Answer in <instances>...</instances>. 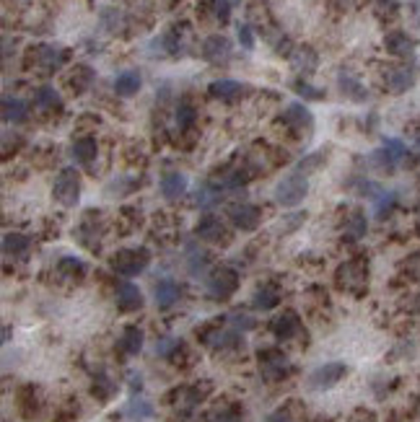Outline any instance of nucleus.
<instances>
[{
	"mask_svg": "<svg viewBox=\"0 0 420 422\" xmlns=\"http://www.w3.org/2000/svg\"><path fill=\"white\" fill-rule=\"evenodd\" d=\"M239 288V275L231 267H215L205 278V293L213 301H228Z\"/></svg>",
	"mask_w": 420,
	"mask_h": 422,
	"instance_id": "1",
	"label": "nucleus"
},
{
	"mask_svg": "<svg viewBox=\"0 0 420 422\" xmlns=\"http://www.w3.org/2000/svg\"><path fill=\"white\" fill-rule=\"evenodd\" d=\"M366 280H369V267H366L364 259H350L345 265L337 267L335 283L340 290H348V293L361 295L366 288Z\"/></svg>",
	"mask_w": 420,
	"mask_h": 422,
	"instance_id": "2",
	"label": "nucleus"
},
{
	"mask_svg": "<svg viewBox=\"0 0 420 422\" xmlns=\"http://www.w3.org/2000/svg\"><path fill=\"white\" fill-rule=\"evenodd\" d=\"M309 192V181L307 176H301V174H288L283 179L275 184V202L283 205V208H296Z\"/></svg>",
	"mask_w": 420,
	"mask_h": 422,
	"instance_id": "3",
	"label": "nucleus"
},
{
	"mask_svg": "<svg viewBox=\"0 0 420 422\" xmlns=\"http://www.w3.org/2000/svg\"><path fill=\"white\" fill-rule=\"evenodd\" d=\"M52 197H55L63 208H76L81 197V176L76 169H63L57 174L55 186H52Z\"/></svg>",
	"mask_w": 420,
	"mask_h": 422,
	"instance_id": "4",
	"label": "nucleus"
},
{
	"mask_svg": "<svg viewBox=\"0 0 420 422\" xmlns=\"http://www.w3.org/2000/svg\"><path fill=\"white\" fill-rule=\"evenodd\" d=\"M150 262V254L148 249H120L117 254L112 257V267L114 272H120L122 278H135L140 272H145Z\"/></svg>",
	"mask_w": 420,
	"mask_h": 422,
	"instance_id": "5",
	"label": "nucleus"
},
{
	"mask_svg": "<svg viewBox=\"0 0 420 422\" xmlns=\"http://www.w3.org/2000/svg\"><path fill=\"white\" fill-rule=\"evenodd\" d=\"M226 218L231 221V226L239 231H255L262 221V210L252 205V202H231L226 208Z\"/></svg>",
	"mask_w": 420,
	"mask_h": 422,
	"instance_id": "6",
	"label": "nucleus"
},
{
	"mask_svg": "<svg viewBox=\"0 0 420 422\" xmlns=\"http://www.w3.org/2000/svg\"><path fill=\"white\" fill-rule=\"evenodd\" d=\"M345 373H348V365H345V363H324V365H319V368H317V371H312V376H309V389H314V391L332 389L337 381L345 379Z\"/></svg>",
	"mask_w": 420,
	"mask_h": 422,
	"instance_id": "7",
	"label": "nucleus"
},
{
	"mask_svg": "<svg viewBox=\"0 0 420 422\" xmlns=\"http://www.w3.org/2000/svg\"><path fill=\"white\" fill-rule=\"evenodd\" d=\"M260 371L267 381H280L291 373V363L280 350H265L260 352Z\"/></svg>",
	"mask_w": 420,
	"mask_h": 422,
	"instance_id": "8",
	"label": "nucleus"
},
{
	"mask_svg": "<svg viewBox=\"0 0 420 422\" xmlns=\"http://www.w3.org/2000/svg\"><path fill=\"white\" fill-rule=\"evenodd\" d=\"M283 122L293 130V132H299V135H304V132H312V130H314L312 112H309L304 104H299V101L288 104V109L283 112Z\"/></svg>",
	"mask_w": 420,
	"mask_h": 422,
	"instance_id": "9",
	"label": "nucleus"
},
{
	"mask_svg": "<svg viewBox=\"0 0 420 422\" xmlns=\"http://www.w3.org/2000/svg\"><path fill=\"white\" fill-rule=\"evenodd\" d=\"M205 389H200V384L195 386H179L177 391H171V407L177 409V412H193L198 407L200 401L205 399Z\"/></svg>",
	"mask_w": 420,
	"mask_h": 422,
	"instance_id": "10",
	"label": "nucleus"
},
{
	"mask_svg": "<svg viewBox=\"0 0 420 422\" xmlns=\"http://www.w3.org/2000/svg\"><path fill=\"white\" fill-rule=\"evenodd\" d=\"M195 236L208 243H226L228 233H226V226H223L215 215H205V218L195 226Z\"/></svg>",
	"mask_w": 420,
	"mask_h": 422,
	"instance_id": "11",
	"label": "nucleus"
},
{
	"mask_svg": "<svg viewBox=\"0 0 420 422\" xmlns=\"http://www.w3.org/2000/svg\"><path fill=\"white\" fill-rule=\"evenodd\" d=\"M203 58L208 60V63H226L228 58H231V42H228L223 34H213L208 36L205 42H203Z\"/></svg>",
	"mask_w": 420,
	"mask_h": 422,
	"instance_id": "12",
	"label": "nucleus"
},
{
	"mask_svg": "<svg viewBox=\"0 0 420 422\" xmlns=\"http://www.w3.org/2000/svg\"><path fill=\"white\" fill-rule=\"evenodd\" d=\"M270 329L278 339H291L301 332V319L293 311H283L270 322Z\"/></svg>",
	"mask_w": 420,
	"mask_h": 422,
	"instance_id": "13",
	"label": "nucleus"
},
{
	"mask_svg": "<svg viewBox=\"0 0 420 422\" xmlns=\"http://www.w3.org/2000/svg\"><path fill=\"white\" fill-rule=\"evenodd\" d=\"M244 91H247V86H244V83H239V80H231V78L213 80V83L208 86V93H210L213 99H223V101L239 99Z\"/></svg>",
	"mask_w": 420,
	"mask_h": 422,
	"instance_id": "14",
	"label": "nucleus"
},
{
	"mask_svg": "<svg viewBox=\"0 0 420 422\" xmlns=\"http://www.w3.org/2000/svg\"><path fill=\"white\" fill-rule=\"evenodd\" d=\"M117 306H120L125 314L138 311V308L143 306V293L138 290V285H133V283H120V285H117Z\"/></svg>",
	"mask_w": 420,
	"mask_h": 422,
	"instance_id": "15",
	"label": "nucleus"
},
{
	"mask_svg": "<svg viewBox=\"0 0 420 422\" xmlns=\"http://www.w3.org/2000/svg\"><path fill=\"white\" fill-rule=\"evenodd\" d=\"M29 249H31V241L24 233H6L3 236V254L8 259H26Z\"/></svg>",
	"mask_w": 420,
	"mask_h": 422,
	"instance_id": "16",
	"label": "nucleus"
},
{
	"mask_svg": "<svg viewBox=\"0 0 420 422\" xmlns=\"http://www.w3.org/2000/svg\"><path fill=\"white\" fill-rule=\"evenodd\" d=\"M96 153H99V145H96L93 137H78V140L71 145L73 161L81 164V166H91V161L96 158Z\"/></svg>",
	"mask_w": 420,
	"mask_h": 422,
	"instance_id": "17",
	"label": "nucleus"
},
{
	"mask_svg": "<svg viewBox=\"0 0 420 422\" xmlns=\"http://www.w3.org/2000/svg\"><path fill=\"white\" fill-rule=\"evenodd\" d=\"M413 83H415L413 68H405V65H402V68H389V73H386V86L394 93H405Z\"/></svg>",
	"mask_w": 420,
	"mask_h": 422,
	"instance_id": "18",
	"label": "nucleus"
},
{
	"mask_svg": "<svg viewBox=\"0 0 420 422\" xmlns=\"http://www.w3.org/2000/svg\"><path fill=\"white\" fill-rule=\"evenodd\" d=\"M179 298H182V290H179V285L171 283V280H161V283L153 288V301H156L158 308H171Z\"/></svg>",
	"mask_w": 420,
	"mask_h": 422,
	"instance_id": "19",
	"label": "nucleus"
},
{
	"mask_svg": "<svg viewBox=\"0 0 420 422\" xmlns=\"http://www.w3.org/2000/svg\"><path fill=\"white\" fill-rule=\"evenodd\" d=\"M384 44L394 58H413V52H415V42L407 34H402V31H392V34H386Z\"/></svg>",
	"mask_w": 420,
	"mask_h": 422,
	"instance_id": "20",
	"label": "nucleus"
},
{
	"mask_svg": "<svg viewBox=\"0 0 420 422\" xmlns=\"http://www.w3.org/2000/svg\"><path fill=\"white\" fill-rule=\"evenodd\" d=\"M203 342H205L208 347H213V350H226V347H236V344H239V334H236V329H221V327H215L213 332H208V334L203 337Z\"/></svg>",
	"mask_w": 420,
	"mask_h": 422,
	"instance_id": "21",
	"label": "nucleus"
},
{
	"mask_svg": "<svg viewBox=\"0 0 420 422\" xmlns=\"http://www.w3.org/2000/svg\"><path fill=\"white\" fill-rule=\"evenodd\" d=\"M65 58H68V55H65V50H60V47H50V44H42V47L36 50V63L42 65L47 73L57 70V68H63Z\"/></svg>",
	"mask_w": 420,
	"mask_h": 422,
	"instance_id": "22",
	"label": "nucleus"
},
{
	"mask_svg": "<svg viewBox=\"0 0 420 422\" xmlns=\"http://www.w3.org/2000/svg\"><path fill=\"white\" fill-rule=\"evenodd\" d=\"M278 301H280V293L272 283H262V285L255 290V295H252V303H255V308H260V311H270V308L278 306Z\"/></svg>",
	"mask_w": 420,
	"mask_h": 422,
	"instance_id": "23",
	"label": "nucleus"
},
{
	"mask_svg": "<svg viewBox=\"0 0 420 422\" xmlns=\"http://www.w3.org/2000/svg\"><path fill=\"white\" fill-rule=\"evenodd\" d=\"M185 192H187V176L185 174L171 172V174H166L164 179H161V194H164L166 200H179Z\"/></svg>",
	"mask_w": 420,
	"mask_h": 422,
	"instance_id": "24",
	"label": "nucleus"
},
{
	"mask_svg": "<svg viewBox=\"0 0 420 422\" xmlns=\"http://www.w3.org/2000/svg\"><path fill=\"white\" fill-rule=\"evenodd\" d=\"M140 83H143L140 73L125 70L114 78V91H117V96H133V93L140 91Z\"/></svg>",
	"mask_w": 420,
	"mask_h": 422,
	"instance_id": "25",
	"label": "nucleus"
},
{
	"mask_svg": "<svg viewBox=\"0 0 420 422\" xmlns=\"http://www.w3.org/2000/svg\"><path fill=\"white\" fill-rule=\"evenodd\" d=\"M29 117V104L19 96H6L3 99V120L6 122H24Z\"/></svg>",
	"mask_w": 420,
	"mask_h": 422,
	"instance_id": "26",
	"label": "nucleus"
},
{
	"mask_svg": "<svg viewBox=\"0 0 420 422\" xmlns=\"http://www.w3.org/2000/svg\"><path fill=\"white\" fill-rule=\"evenodd\" d=\"M291 63L299 73H314L317 65H319V58H317V52H314L312 47H299V50L291 55Z\"/></svg>",
	"mask_w": 420,
	"mask_h": 422,
	"instance_id": "27",
	"label": "nucleus"
},
{
	"mask_svg": "<svg viewBox=\"0 0 420 422\" xmlns=\"http://www.w3.org/2000/svg\"><path fill=\"white\" fill-rule=\"evenodd\" d=\"M337 86H340V91L348 96V99H353V101H366V88L358 83L350 73H345L342 70L340 75H337Z\"/></svg>",
	"mask_w": 420,
	"mask_h": 422,
	"instance_id": "28",
	"label": "nucleus"
},
{
	"mask_svg": "<svg viewBox=\"0 0 420 422\" xmlns=\"http://www.w3.org/2000/svg\"><path fill=\"white\" fill-rule=\"evenodd\" d=\"M120 350L125 355H138L143 350V329L138 327H128L120 337Z\"/></svg>",
	"mask_w": 420,
	"mask_h": 422,
	"instance_id": "29",
	"label": "nucleus"
},
{
	"mask_svg": "<svg viewBox=\"0 0 420 422\" xmlns=\"http://www.w3.org/2000/svg\"><path fill=\"white\" fill-rule=\"evenodd\" d=\"M208 262H210V257H208L205 249H200V246H195V243L187 246V270H190V275L198 278L200 272L208 267Z\"/></svg>",
	"mask_w": 420,
	"mask_h": 422,
	"instance_id": "30",
	"label": "nucleus"
},
{
	"mask_svg": "<svg viewBox=\"0 0 420 422\" xmlns=\"http://www.w3.org/2000/svg\"><path fill=\"white\" fill-rule=\"evenodd\" d=\"M125 415L133 417V420H148V417H153V407H150V401L133 396L128 401V407H125Z\"/></svg>",
	"mask_w": 420,
	"mask_h": 422,
	"instance_id": "31",
	"label": "nucleus"
},
{
	"mask_svg": "<svg viewBox=\"0 0 420 422\" xmlns=\"http://www.w3.org/2000/svg\"><path fill=\"white\" fill-rule=\"evenodd\" d=\"M34 104L39 109H47V112H52V109H60V93H57L52 86H42L39 91H36Z\"/></svg>",
	"mask_w": 420,
	"mask_h": 422,
	"instance_id": "32",
	"label": "nucleus"
},
{
	"mask_svg": "<svg viewBox=\"0 0 420 422\" xmlns=\"http://www.w3.org/2000/svg\"><path fill=\"white\" fill-rule=\"evenodd\" d=\"M208 422H236L239 420V409L234 404H215L205 417Z\"/></svg>",
	"mask_w": 420,
	"mask_h": 422,
	"instance_id": "33",
	"label": "nucleus"
},
{
	"mask_svg": "<svg viewBox=\"0 0 420 422\" xmlns=\"http://www.w3.org/2000/svg\"><path fill=\"white\" fill-rule=\"evenodd\" d=\"M371 164L377 166V169H381V172H392L394 166H397V161H394L392 153H389V151L384 148V145H381L379 151L371 153Z\"/></svg>",
	"mask_w": 420,
	"mask_h": 422,
	"instance_id": "34",
	"label": "nucleus"
},
{
	"mask_svg": "<svg viewBox=\"0 0 420 422\" xmlns=\"http://www.w3.org/2000/svg\"><path fill=\"white\" fill-rule=\"evenodd\" d=\"M60 270L68 275V278H83L86 275V262L78 257H65L63 262H60Z\"/></svg>",
	"mask_w": 420,
	"mask_h": 422,
	"instance_id": "35",
	"label": "nucleus"
},
{
	"mask_svg": "<svg viewBox=\"0 0 420 422\" xmlns=\"http://www.w3.org/2000/svg\"><path fill=\"white\" fill-rule=\"evenodd\" d=\"M366 228H369V223H366V215L364 213H353L350 215V221H348V233L350 238H361V236H366Z\"/></svg>",
	"mask_w": 420,
	"mask_h": 422,
	"instance_id": "36",
	"label": "nucleus"
},
{
	"mask_svg": "<svg viewBox=\"0 0 420 422\" xmlns=\"http://www.w3.org/2000/svg\"><path fill=\"white\" fill-rule=\"evenodd\" d=\"M215 200H218V192H215L210 184H203L198 192H195V205H198V208H213Z\"/></svg>",
	"mask_w": 420,
	"mask_h": 422,
	"instance_id": "37",
	"label": "nucleus"
},
{
	"mask_svg": "<svg viewBox=\"0 0 420 422\" xmlns=\"http://www.w3.org/2000/svg\"><path fill=\"white\" fill-rule=\"evenodd\" d=\"M195 107L190 104V101H182L177 107V125H179V130H187V127H193V122H195Z\"/></svg>",
	"mask_w": 420,
	"mask_h": 422,
	"instance_id": "38",
	"label": "nucleus"
},
{
	"mask_svg": "<svg viewBox=\"0 0 420 422\" xmlns=\"http://www.w3.org/2000/svg\"><path fill=\"white\" fill-rule=\"evenodd\" d=\"M293 91L299 93V96H304V99H314V101L324 99V93H322L319 88L309 86L307 80H293Z\"/></svg>",
	"mask_w": 420,
	"mask_h": 422,
	"instance_id": "39",
	"label": "nucleus"
},
{
	"mask_svg": "<svg viewBox=\"0 0 420 422\" xmlns=\"http://www.w3.org/2000/svg\"><path fill=\"white\" fill-rule=\"evenodd\" d=\"M179 347H182V342H179V339L164 337V339H158V342H156V355H161V358H169L171 352H179Z\"/></svg>",
	"mask_w": 420,
	"mask_h": 422,
	"instance_id": "40",
	"label": "nucleus"
},
{
	"mask_svg": "<svg viewBox=\"0 0 420 422\" xmlns=\"http://www.w3.org/2000/svg\"><path fill=\"white\" fill-rule=\"evenodd\" d=\"M228 322L234 324V329L239 332H250V329H255V319L252 316H247V314H231L228 316Z\"/></svg>",
	"mask_w": 420,
	"mask_h": 422,
	"instance_id": "41",
	"label": "nucleus"
},
{
	"mask_svg": "<svg viewBox=\"0 0 420 422\" xmlns=\"http://www.w3.org/2000/svg\"><path fill=\"white\" fill-rule=\"evenodd\" d=\"M114 389H112V381L104 376V373H99L96 376V381H93V394H99L101 399H109V394H112Z\"/></svg>",
	"mask_w": 420,
	"mask_h": 422,
	"instance_id": "42",
	"label": "nucleus"
},
{
	"mask_svg": "<svg viewBox=\"0 0 420 422\" xmlns=\"http://www.w3.org/2000/svg\"><path fill=\"white\" fill-rule=\"evenodd\" d=\"M236 34H239V42H242L244 50H252V47H255V34H252V26H250V23H239V29H236Z\"/></svg>",
	"mask_w": 420,
	"mask_h": 422,
	"instance_id": "43",
	"label": "nucleus"
},
{
	"mask_svg": "<svg viewBox=\"0 0 420 422\" xmlns=\"http://www.w3.org/2000/svg\"><path fill=\"white\" fill-rule=\"evenodd\" d=\"M210 3H213L215 19H218L221 23H226L228 16H231V3H228V0H210Z\"/></svg>",
	"mask_w": 420,
	"mask_h": 422,
	"instance_id": "44",
	"label": "nucleus"
},
{
	"mask_svg": "<svg viewBox=\"0 0 420 422\" xmlns=\"http://www.w3.org/2000/svg\"><path fill=\"white\" fill-rule=\"evenodd\" d=\"M384 148H386L389 153H392V158L397 161V164L402 161V158H405V153H407L405 145L399 143V140H392V137H386V140H384Z\"/></svg>",
	"mask_w": 420,
	"mask_h": 422,
	"instance_id": "45",
	"label": "nucleus"
},
{
	"mask_svg": "<svg viewBox=\"0 0 420 422\" xmlns=\"http://www.w3.org/2000/svg\"><path fill=\"white\" fill-rule=\"evenodd\" d=\"M267 422H301V420L293 415L291 407H280L278 412H272V415L267 417Z\"/></svg>",
	"mask_w": 420,
	"mask_h": 422,
	"instance_id": "46",
	"label": "nucleus"
},
{
	"mask_svg": "<svg viewBox=\"0 0 420 422\" xmlns=\"http://www.w3.org/2000/svg\"><path fill=\"white\" fill-rule=\"evenodd\" d=\"M392 205H394V194L392 192H389V194H379V197H377V215H379V218H384V213L392 208Z\"/></svg>",
	"mask_w": 420,
	"mask_h": 422,
	"instance_id": "47",
	"label": "nucleus"
},
{
	"mask_svg": "<svg viewBox=\"0 0 420 422\" xmlns=\"http://www.w3.org/2000/svg\"><path fill=\"white\" fill-rule=\"evenodd\" d=\"M319 164H322V153H317V156H309L307 161H301V164H299V172L307 174L309 169H314V166H319Z\"/></svg>",
	"mask_w": 420,
	"mask_h": 422,
	"instance_id": "48",
	"label": "nucleus"
},
{
	"mask_svg": "<svg viewBox=\"0 0 420 422\" xmlns=\"http://www.w3.org/2000/svg\"><path fill=\"white\" fill-rule=\"evenodd\" d=\"M397 3H399V0H377L379 11H394V8H397Z\"/></svg>",
	"mask_w": 420,
	"mask_h": 422,
	"instance_id": "49",
	"label": "nucleus"
},
{
	"mask_svg": "<svg viewBox=\"0 0 420 422\" xmlns=\"http://www.w3.org/2000/svg\"><path fill=\"white\" fill-rule=\"evenodd\" d=\"M353 422H377V420H374V415H371V412H358Z\"/></svg>",
	"mask_w": 420,
	"mask_h": 422,
	"instance_id": "50",
	"label": "nucleus"
}]
</instances>
